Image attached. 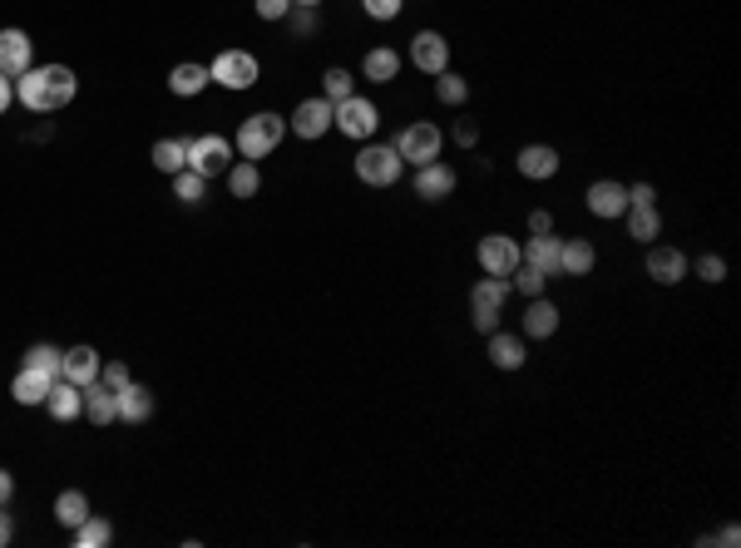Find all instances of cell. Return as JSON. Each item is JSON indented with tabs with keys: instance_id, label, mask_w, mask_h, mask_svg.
Here are the masks:
<instances>
[{
	"instance_id": "obj_1",
	"label": "cell",
	"mask_w": 741,
	"mask_h": 548,
	"mask_svg": "<svg viewBox=\"0 0 741 548\" xmlns=\"http://www.w3.org/2000/svg\"><path fill=\"white\" fill-rule=\"evenodd\" d=\"M75 89H80V79L70 65H30L25 75H15V94H20V104L30 109V114H55V109H70L75 104Z\"/></svg>"
},
{
	"instance_id": "obj_2",
	"label": "cell",
	"mask_w": 741,
	"mask_h": 548,
	"mask_svg": "<svg viewBox=\"0 0 741 548\" xmlns=\"http://www.w3.org/2000/svg\"><path fill=\"white\" fill-rule=\"evenodd\" d=\"M287 139V119L282 114H247L243 129H238V154L243 158H272L277 144Z\"/></svg>"
},
{
	"instance_id": "obj_3",
	"label": "cell",
	"mask_w": 741,
	"mask_h": 548,
	"mask_svg": "<svg viewBox=\"0 0 741 548\" xmlns=\"http://www.w3.org/2000/svg\"><path fill=\"white\" fill-rule=\"evenodd\" d=\"M509 277H480L475 287H470V321H475V331L480 336H490V331H499V307L509 302Z\"/></svg>"
},
{
	"instance_id": "obj_4",
	"label": "cell",
	"mask_w": 741,
	"mask_h": 548,
	"mask_svg": "<svg viewBox=\"0 0 741 548\" xmlns=\"http://www.w3.org/2000/svg\"><path fill=\"white\" fill-rule=\"evenodd\" d=\"M401 173H406V158L396 154L391 144H366V149L356 154V178H361L366 188H396Z\"/></svg>"
},
{
	"instance_id": "obj_5",
	"label": "cell",
	"mask_w": 741,
	"mask_h": 548,
	"mask_svg": "<svg viewBox=\"0 0 741 548\" xmlns=\"http://www.w3.org/2000/svg\"><path fill=\"white\" fill-rule=\"evenodd\" d=\"M396 154L406 158V163H435L440 158V149H445V134H440V124H430V119H415V124H406L401 134H396V144H391Z\"/></svg>"
},
{
	"instance_id": "obj_6",
	"label": "cell",
	"mask_w": 741,
	"mask_h": 548,
	"mask_svg": "<svg viewBox=\"0 0 741 548\" xmlns=\"http://www.w3.org/2000/svg\"><path fill=\"white\" fill-rule=\"evenodd\" d=\"M188 168L203 173V178L228 173V168H233V144H228L223 134H198V139H188Z\"/></svg>"
},
{
	"instance_id": "obj_7",
	"label": "cell",
	"mask_w": 741,
	"mask_h": 548,
	"mask_svg": "<svg viewBox=\"0 0 741 548\" xmlns=\"http://www.w3.org/2000/svg\"><path fill=\"white\" fill-rule=\"evenodd\" d=\"M287 129L297 134V139H307V144H317L327 129H336V104H331L327 94L322 99H302L297 109H292V119H287Z\"/></svg>"
},
{
	"instance_id": "obj_8",
	"label": "cell",
	"mask_w": 741,
	"mask_h": 548,
	"mask_svg": "<svg viewBox=\"0 0 741 548\" xmlns=\"http://www.w3.org/2000/svg\"><path fill=\"white\" fill-rule=\"evenodd\" d=\"M208 75H213V84L243 94V89L257 84V55H247V50H223V55L208 65Z\"/></svg>"
},
{
	"instance_id": "obj_9",
	"label": "cell",
	"mask_w": 741,
	"mask_h": 548,
	"mask_svg": "<svg viewBox=\"0 0 741 548\" xmlns=\"http://www.w3.org/2000/svg\"><path fill=\"white\" fill-rule=\"evenodd\" d=\"M376 124H381V114H376V104H371V99H361V94L336 99V129H341L346 139H371V134H376Z\"/></svg>"
},
{
	"instance_id": "obj_10",
	"label": "cell",
	"mask_w": 741,
	"mask_h": 548,
	"mask_svg": "<svg viewBox=\"0 0 741 548\" xmlns=\"http://www.w3.org/2000/svg\"><path fill=\"white\" fill-rule=\"evenodd\" d=\"M475 262H480V272H490V277H509V272L519 267V242L509 233H485L480 247H475Z\"/></svg>"
},
{
	"instance_id": "obj_11",
	"label": "cell",
	"mask_w": 741,
	"mask_h": 548,
	"mask_svg": "<svg viewBox=\"0 0 741 548\" xmlns=\"http://www.w3.org/2000/svg\"><path fill=\"white\" fill-rule=\"evenodd\" d=\"M411 65L430 79L445 75V70H450V40H445L440 30H420L411 40Z\"/></svg>"
},
{
	"instance_id": "obj_12",
	"label": "cell",
	"mask_w": 741,
	"mask_h": 548,
	"mask_svg": "<svg viewBox=\"0 0 741 548\" xmlns=\"http://www.w3.org/2000/svg\"><path fill=\"white\" fill-rule=\"evenodd\" d=\"M583 203H588V213L593 218H623L628 213V183H618V178H598V183H588V193H583Z\"/></svg>"
},
{
	"instance_id": "obj_13",
	"label": "cell",
	"mask_w": 741,
	"mask_h": 548,
	"mask_svg": "<svg viewBox=\"0 0 741 548\" xmlns=\"http://www.w3.org/2000/svg\"><path fill=\"white\" fill-rule=\"evenodd\" d=\"M455 183H460V178H455V168H450V163H440V158L415 168V198H425V203H445V198L455 193Z\"/></svg>"
},
{
	"instance_id": "obj_14",
	"label": "cell",
	"mask_w": 741,
	"mask_h": 548,
	"mask_svg": "<svg viewBox=\"0 0 741 548\" xmlns=\"http://www.w3.org/2000/svg\"><path fill=\"white\" fill-rule=\"evenodd\" d=\"M30 60H35V40L25 35V30H15V25H5L0 30V75H25L30 70Z\"/></svg>"
},
{
	"instance_id": "obj_15",
	"label": "cell",
	"mask_w": 741,
	"mask_h": 548,
	"mask_svg": "<svg viewBox=\"0 0 741 548\" xmlns=\"http://www.w3.org/2000/svg\"><path fill=\"white\" fill-rule=\"evenodd\" d=\"M648 277H653L658 287H677V282L687 277V252L648 242Z\"/></svg>"
},
{
	"instance_id": "obj_16",
	"label": "cell",
	"mask_w": 741,
	"mask_h": 548,
	"mask_svg": "<svg viewBox=\"0 0 741 548\" xmlns=\"http://www.w3.org/2000/svg\"><path fill=\"white\" fill-rule=\"evenodd\" d=\"M514 168H519L529 183H544V178L559 173V149H554V144H524V149L514 154Z\"/></svg>"
},
{
	"instance_id": "obj_17",
	"label": "cell",
	"mask_w": 741,
	"mask_h": 548,
	"mask_svg": "<svg viewBox=\"0 0 741 548\" xmlns=\"http://www.w3.org/2000/svg\"><path fill=\"white\" fill-rule=\"evenodd\" d=\"M99 351L94 346H70L65 356H60V381H70V386H89V381H99Z\"/></svg>"
},
{
	"instance_id": "obj_18",
	"label": "cell",
	"mask_w": 741,
	"mask_h": 548,
	"mask_svg": "<svg viewBox=\"0 0 741 548\" xmlns=\"http://www.w3.org/2000/svg\"><path fill=\"white\" fill-rule=\"evenodd\" d=\"M598 262V247L588 237H559V272L564 277H588Z\"/></svg>"
},
{
	"instance_id": "obj_19",
	"label": "cell",
	"mask_w": 741,
	"mask_h": 548,
	"mask_svg": "<svg viewBox=\"0 0 741 548\" xmlns=\"http://www.w3.org/2000/svg\"><path fill=\"white\" fill-rule=\"evenodd\" d=\"M84 415H89V425H114L119 420V391L104 381H89L84 386Z\"/></svg>"
},
{
	"instance_id": "obj_20",
	"label": "cell",
	"mask_w": 741,
	"mask_h": 548,
	"mask_svg": "<svg viewBox=\"0 0 741 548\" xmlns=\"http://www.w3.org/2000/svg\"><path fill=\"white\" fill-rule=\"evenodd\" d=\"M55 381H60V376H45V371H35V366H20L15 381H10V395H15L20 405H45V395H50Z\"/></svg>"
},
{
	"instance_id": "obj_21",
	"label": "cell",
	"mask_w": 741,
	"mask_h": 548,
	"mask_svg": "<svg viewBox=\"0 0 741 548\" xmlns=\"http://www.w3.org/2000/svg\"><path fill=\"white\" fill-rule=\"evenodd\" d=\"M45 410H50V420L70 425V420H80L84 391H80V386H70V381H55V386H50V395H45Z\"/></svg>"
},
{
	"instance_id": "obj_22",
	"label": "cell",
	"mask_w": 741,
	"mask_h": 548,
	"mask_svg": "<svg viewBox=\"0 0 741 548\" xmlns=\"http://www.w3.org/2000/svg\"><path fill=\"white\" fill-rule=\"evenodd\" d=\"M490 361L499 371H519V366L529 361L524 336H514V331H490Z\"/></svg>"
},
{
	"instance_id": "obj_23",
	"label": "cell",
	"mask_w": 741,
	"mask_h": 548,
	"mask_svg": "<svg viewBox=\"0 0 741 548\" xmlns=\"http://www.w3.org/2000/svg\"><path fill=\"white\" fill-rule=\"evenodd\" d=\"M361 75L371 79V84H396L401 79V55L391 45H371L366 60H361Z\"/></svg>"
},
{
	"instance_id": "obj_24",
	"label": "cell",
	"mask_w": 741,
	"mask_h": 548,
	"mask_svg": "<svg viewBox=\"0 0 741 548\" xmlns=\"http://www.w3.org/2000/svg\"><path fill=\"white\" fill-rule=\"evenodd\" d=\"M519 262H529V267H539L544 277H554V272H559V237L554 233L529 237V242L519 247Z\"/></svg>"
},
{
	"instance_id": "obj_25",
	"label": "cell",
	"mask_w": 741,
	"mask_h": 548,
	"mask_svg": "<svg viewBox=\"0 0 741 548\" xmlns=\"http://www.w3.org/2000/svg\"><path fill=\"white\" fill-rule=\"evenodd\" d=\"M554 331H559V307H554L549 297H529V307H524V336L544 341V336H554Z\"/></svg>"
},
{
	"instance_id": "obj_26",
	"label": "cell",
	"mask_w": 741,
	"mask_h": 548,
	"mask_svg": "<svg viewBox=\"0 0 741 548\" xmlns=\"http://www.w3.org/2000/svg\"><path fill=\"white\" fill-rule=\"evenodd\" d=\"M149 415H154V391L139 386V381H129V386L119 391V420H124V425H144Z\"/></svg>"
},
{
	"instance_id": "obj_27",
	"label": "cell",
	"mask_w": 741,
	"mask_h": 548,
	"mask_svg": "<svg viewBox=\"0 0 741 548\" xmlns=\"http://www.w3.org/2000/svg\"><path fill=\"white\" fill-rule=\"evenodd\" d=\"M208 84H213L208 65H173V75H168V89H173L178 99H193V94H203Z\"/></svg>"
},
{
	"instance_id": "obj_28",
	"label": "cell",
	"mask_w": 741,
	"mask_h": 548,
	"mask_svg": "<svg viewBox=\"0 0 741 548\" xmlns=\"http://www.w3.org/2000/svg\"><path fill=\"white\" fill-rule=\"evenodd\" d=\"M223 178H228V193H233V198H257V188H262V173H257V163H252V158L233 163Z\"/></svg>"
},
{
	"instance_id": "obj_29",
	"label": "cell",
	"mask_w": 741,
	"mask_h": 548,
	"mask_svg": "<svg viewBox=\"0 0 741 548\" xmlns=\"http://www.w3.org/2000/svg\"><path fill=\"white\" fill-rule=\"evenodd\" d=\"M154 168L168 173V178L183 173V168H188V139H159V144H154Z\"/></svg>"
},
{
	"instance_id": "obj_30",
	"label": "cell",
	"mask_w": 741,
	"mask_h": 548,
	"mask_svg": "<svg viewBox=\"0 0 741 548\" xmlns=\"http://www.w3.org/2000/svg\"><path fill=\"white\" fill-rule=\"evenodd\" d=\"M623 218H628V237H633V242H658L662 218H658V208H653V203H648V208H628Z\"/></svg>"
},
{
	"instance_id": "obj_31",
	"label": "cell",
	"mask_w": 741,
	"mask_h": 548,
	"mask_svg": "<svg viewBox=\"0 0 741 548\" xmlns=\"http://www.w3.org/2000/svg\"><path fill=\"white\" fill-rule=\"evenodd\" d=\"M70 539H75V548H104L109 539H114V529H109V519L89 514L84 524H75V529H70Z\"/></svg>"
},
{
	"instance_id": "obj_32",
	"label": "cell",
	"mask_w": 741,
	"mask_h": 548,
	"mask_svg": "<svg viewBox=\"0 0 741 548\" xmlns=\"http://www.w3.org/2000/svg\"><path fill=\"white\" fill-rule=\"evenodd\" d=\"M55 519H60L65 529H75V524H84V519H89V499H84L80 489H65V494L55 499Z\"/></svg>"
},
{
	"instance_id": "obj_33",
	"label": "cell",
	"mask_w": 741,
	"mask_h": 548,
	"mask_svg": "<svg viewBox=\"0 0 741 548\" xmlns=\"http://www.w3.org/2000/svg\"><path fill=\"white\" fill-rule=\"evenodd\" d=\"M173 198H178V203H203V198H208V178L193 173V168L173 173Z\"/></svg>"
},
{
	"instance_id": "obj_34",
	"label": "cell",
	"mask_w": 741,
	"mask_h": 548,
	"mask_svg": "<svg viewBox=\"0 0 741 548\" xmlns=\"http://www.w3.org/2000/svg\"><path fill=\"white\" fill-rule=\"evenodd\" d=\"M509 287H514L519 297H544V287H549V277H544L539 267H529V262H519V267L509 272Z\"/></svg>"
},
{
	"instance_id": "obj_35",
	"label": "cell",
	"mask_w": 741,
	"mask_h": 548,
	"mask_svg": "<svg viewBox=\"0 0 741 548\" xmlns=\"http://www.w3.org/2000/svg\"><path fill=\"white\" fill-rule=\"evenodd\" d=\"M435 99H440L445 109H460V104L470 99V84L455 75V70H445V75H435Z\"/></svg>"
},
{
	"instance_id": "obj_36",
	"label": "cell",
	"mask_w": 741,
	"mask_h": 548,
	"mask_svg": "<svg viewBox=\"0 0 741 548\" xmlns=\"http://www.w3.org/2000/svg\"><path fill=\"white\" fill-rule=\"evenodd\" d=\"M60 346H50V341H40V346H30L25 351V366H35V371H45V376H60Z\"/></svg>"
},
{
	"instance_id": "obj_37",
	"label": "cell",
	"mask_w": 741,
	"mask_h": 548,
	"mask_svg": "<svg viewBox=\"0 0 741 548\" xmlns=\"http://www.w3.org/2000/svg\"><path fill=\"white\" fill-rule=\"evenodd\" d=\"M697 277L717 287V282H727V262H722L717 252H707V257H697Z\"/></svg>"
},
{
	"instance_id": "obj_38",
	"label": "cell",
	"mask_w": 741,
	"mask_h": 548,
	"mask_svg": "<svg viewBox=\"0 0 741 548\" xmlns=\"http://www.w3.org/2000/svg\"><path fill=\"white\" fill-rule=\"evenodd\" d=\"M322 84H327V99L336 104V99H346V94H356V84H351V75L346 70H327L322 75Z\"/></svg>"
},
{
	"instance_id": "obj_39",
	"label": "cell",
	"mask_w": 741,
	"mask_h": 548,
	"mask_svg": "<svg viewBox=\"0 0 741 548\" xmlns=\"http://www.w3.org/2000/svg\"><path fill=\"white\" fill-rule=\"evenodd\" d=\"M99 381H104V386H114V391H124L134 376H129V366H124V361H109V366H99Z\"/></svg>"
},
{
	"instance_id": "obj_40",
	"label": "cell",
	"mask_w": 741,
	"mask_h": 548,
	"mask_svg": "<svg viewBox=\"0 0 741 548\" xmlns=\"http://www.w3.org/2000/svg\"><path fill=\"white\" fill-rule=\"evenodd\" d=\"M361 5H366L371 20H396V15L406 10V0H361Z\"/></svg>"
},
{
	"instance_id": "obj_41",
	"label": "cell",
	"mask_w": 741,
	"mask_h": 548,
	"mask_svg": "<svg viewBox=\"0 0 741 548\" xmlns=\"http://www.w3.org/2000/svg\"><path fill=\"white\" fill-rule=\"evenodd\" d=\"M648 203H658V188L653 183H633L628 188V208H648Z\"/></svg>"
},
{
	"instance_id": "obj_42",
	"label": "cell",
	"mask_w": 741,
	"mask_h": 548,
	"mask_svg": "<svg viewBox=\"0 0 741 548\" xmlns=\"http://www.w3.org/2000/svg\"><path fill=\"white\" fill-rule=\"evenodd\" d=\"M257 15L262 20H287L292 15V0H257Z\"/></svg>"
},
{
	"instance_id": "obj_43",
	"label": "cell",
	"mask_w": 741,
	"mask_h": 548,
	"mask_svg": "<svg viewBox=\"0 0 741 548\" xmlns=\"http://www.w3.org/2000/svg\"><path fill=\"white\" fill-rule=\"evenodd\" d=\"M455 144H460V149H475V144H480V129H475V119H460V124H455Z\"/></svg>"
},
{
	"instance_id": "obj_44",
	"label": "cell",
	"mask_w": 741,
	"mask_h": 548,
	"mask_svg": "<svg viewBox=\"0 0 741 548\" xmlns=\"http://www.w3.org/2000/svg\"><path fill=\"white\" fill-rule=\"evenodd\" d=\"M529 233H534V237L554 233V213H544V208H534V213H529Z\"/></svg>"
},
{
	"instance_id": "obj_45",
	"label": "cell",
	"mask_w": 741,
	"mask_h": 548,
	"mask_svg": "<svg viewBox=\"0 0 741 548\" xmlns=\"http://www.w3.org/2000/svg\"><path fill=\"white\" fill-rule=\"evenodd\" d=\"M297 10H302V5H297ZM312 25H317V10H302V15L292 20V30H297V35H312Z\"/></svg>"
},
{
	"instance_id": "obj_46",
	"label": "cell",
	"mask_w": 741,
	"mask_h": 548,
	"mask_svg": "<svg viewBox=\"0 0 741 548\" xmlns=\"http://www.w3.org/2000/svg\"><path fill=\"white\" fill-rule=\"evenodd\" d=\"M10 499H15V474H10V470H0V509H5Z\"/></svg>"
},
{
	"instance_id": "obj_47",
	"label": "cell",
	"mask_w": 741,
	"mask_h": 548,
	"mask_svg": "<svg viewBox=\"0 0 741 548\" xmlns=\"http://www.w3.org/2000/svg\"><path fill=\"white\" fill-rule=\"evenodd\" d=\"M717 544L737 548V544H741V529H737V524H727V529H722V534H717Z\"/></svg>"
},
{
	"instance_id": "obj_48",
	"label": "cell",
	"mask_w": 741,
	"mask_h": 548,
	"mask_svg": "<svg viewBox=\"0 0 741 548\" xmlns=\"http://www.w3.org/2000/svg\"><path fill=\"white\" fill-rule=\"evenodd\" d=\"M10 534H15V529H10V514H5V509H0V548L10 544Z\"/></svg>"
},
{
	"instance_id": "obj_49",
	"label": "cell",
	"mask_w": 741,
	"mask_h": 548,
	"mask_svg": "<svg viewBox=\"0 0 741 548\" xmlns=\"http://www.w3.org/2000/svg\"><path fill=\"white\" fill-rule=\"evenodd\" d=\"M5 109H10V79L0 75V114H5Z\"/></svg>"
},
{
	"instance_id": "obj_50",
	"label": "cell",
	"mask_w": 741,
	"mask_h": 548,
	"mask_svg": "<svg viewBox=\"0 0 741 548\" xmlns=\"http://www.w3.org/2000/svg\"><path fill=\"white\" fill-rule=\"evenodd\" d=\"M292 5H302V10H317V5H322V0H292Z\"/></svg>"
}]
</instances>
